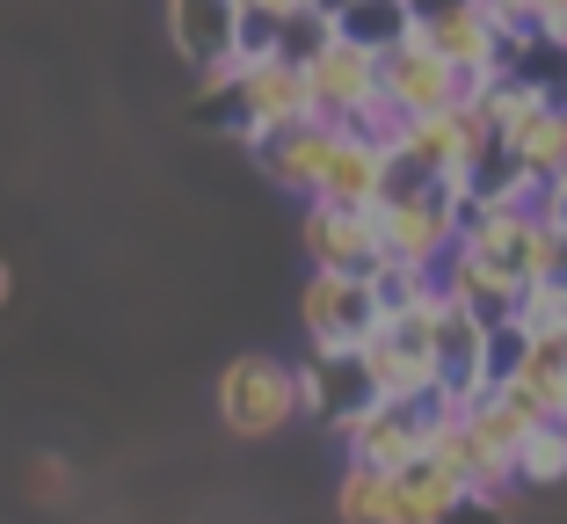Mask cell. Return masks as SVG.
Listing matches in <instances>:
<instances>
[{
	"instance_id": "6da1fadb",
	"label": "cell",
	"mask_w": 567,
	"mask_h": 524,
	"mask_svg": "<svg viewBox=\"0 0 567 524\" xmlns=\"http://www.w3.org/2000/svg\"><path fill=\"white\" fill-rule=\"evenodd\" d=\"M436 306H444V285H436L430 306L385 314L379 336L364 342V364H371L379 401H430V393L444 387V364H436Z\"/></svg>"
},
{
	"instance_id": "7a4b0ae2",
	"label": "cell",
	"mask_w": 567,
	"mask_h": 524,
	"mask_svg": "<svg viewBox=\"0 0 567 524\" xmlns=\"http://www.w3.org/2000/svg\"><path fill=\"white\" fill-rule=\"evenodd\" d=\"M291 415H306L299 408V364L248 350V357H234V364L218 372V423L234 430V438L262 444V438H277Z\"/></svg>"
},
{
	"instance_id": "3957f363",
	"label": "cell",
	"mask_w": 567,
	"mask_h": 524,
	"mask_svg": "<svg viewBox=\"0 0 567 524\" xmlns=\"http://www.w3.org/2000/svg\"><path fill=\"white\" fill-rule=\"evenodd\" d=\"M226 110H234V132L248 138V146L269 138V132H284V124H306L313 117L306 66H291V59H277V51L240 59V81H234V95H226Z\"/></svg>"
},
{
	"instance_id": "277c9868",
	"label": "cell",
	"mask_w": 567,
	"mask_h": 524,
	"mask_svg": "<svg viewBox=\"0 0 567 524\" xmlns=\"http://www.w3.org/2000/svg\"><path fill=\"white\" fill-rule=\"evenodd\" d=\"M299 321H306V342L313 350H364L379 336L385 306H379V285L371 277H334V270H313L299 291Z\"/></svg>"
},
{
	"instance_id": "5b68a950",
	"label": "cell",
	"mask_w": 567,
	"mask_h": 524,
	"mask_svg": "<svg viewBox=\"0 0 567 524\" xmlns=\"http://www.w3.org/2000/svg\"><path fill=\"white\" fill-rule=\"evenodd\" d=\"M306 88H313V117H320V124H334V132H350V124H364L371 110L385 102L379 51L350 44V37H334V44L320 51L313 66H306Z\"/></svg>"
},
{
	"instance_id": "8992f818",
	"label": "cell",
	"mask_w": 567,
	"mask_h": 524,
	"mask_svg": "<svg viewBox=\"0 0 567 524\" xmlns=\"http://www.w3.org/2000/svg\"><path fill=\"white\" fill-rule=\"evenodd\" d=\"M379 73H385V102L401 110L408 124L415 117H444V110H458V102L473 95V81L458 66H451L436 44H422V30L408 37V44H393L379 59Z\"/></svg>"
},
{
	"instance_id": "52a82bcc",
	"label": "cell",
	"mask_w": 567,
	"mask_h": 524,
	"mask_svg": "<svg viewBox=\"0 0 567 524\" xmlns=\"http://www.w3.org/2000/svg\"><path fill=\"white\" fill-rule=\"evenodd\" d=\"M299 408L313 415L320 430H334V438H342L357 415H371V408H379V387H371L364 350H306V364H299Z\"/></svg>"
},
{
	"instance_id": "ba28073f",
	"label": "cell",
	"mask_w": 567,
	"mask_h": 524,
	"mask_svg": "<svg viewBox=\"0 0 567 524\" xmlns=\"http://www.w3.org/2000/svg\"><path fill=\"white\" fill-rule=\"evenodd\" d=\"M306 270H334V277H371L385 263L379 240V212H350V204H306Z\"/></svg>"
},
{
	"instance_id": "9c48e42d",
	"label": "cell",
	"mask_w": 567,
	"mask_h": 524,
	"mask_svg": "<svg viewBox=\"0 0 567 524\" xmlns=\"http://www.w3.org/2000/svg\"><path fill=\"white\" fill-rule=\"evenodd\" d=\"M430 401H379L371 415H357L350 430H342V452H350V466H379V474H401V466H415L422 452H430Z\"/></svg>"
},
{
	"instance_id": "30bf717a",
	"label": "cell",
	"mask_w": 567,
	"mask_h": 524,
	"mask_svg": "<svg viewBox=\"0 0 567 524\" xmlns=\"http://www.w3.org/2000/svg\"><path fill=\"white\" fill-rule=\"evenodd\" d=\"M167 44L189 59V73L240 66L248 8H240V0H167Z\"/></svg>"
},
{
	"instance_id": "8fae6325",
	"label": "cell",
	"mask_w": 567,
	"mask_h": 524,
	"mask_svg": "<svg viewBox=\"0 0 567 524\" xmlns=\"http://www.w3.org/2000/svg\"><path fill=\"white\" fill-rule=\"evenodd\" d=\"M422 44H436L473 88H481V81H502V59H509V37H502V22L487 16L481 0H458V8L422 16Z\"/></svg>"
},
{
	"instance_id": "7c38bea8",
	"label": "cell",
	"mask_w": 567,
	"mask_h": 524,
	"mask_svg": "<svg viewBox=\"0 0 567 524\" xmlns=\"http://www.w3.org/2000/svg\"><path fill=\"white\" fill-rule=\"evenodd\" d=\"M334 124H320V117H306V124H284V132H269V138H255V161H262V175L277 189H291V197H306L313 204L320 197V183H328V161H334Z\"/></svg>"
},
{
	"instance_id": "4fadbf2b",
	"label": "cell",
	"mask_w": 567,
	"mask_h": 524,
	"mask_svg": "<svg viewBox=\"0 0 567 524\" xmlns=\"http://www.w3.org/2000/svg\"><path fill=\"white\" fill-rule=\"evenodd\" d=\"M385 189H393V146L364 132H342L334 138V161H328V183H320V204H350V212H379Z\"/></svg>"
},
{
	"instance_id": "5bb4252c",
	"label": "cell",
	"mask_w": 567,
	"mask_h": 524,
	"mask_svg": "<svg viewBox=\"0 0 567 524\" xmlns=\"http://www.w3.org/2000/svg\"><path fill=\"white\" fill-rule=\"evenodd\" d=\"M436 285H444L451 306H466V314H481V321H517V306H524L517 277L495 270V263H481L473 248H451V263L436 270Z\"/></svg>"
},
{
	"instance_id": "9a60e30c",
	"label": "cell",
	"mask_w": 567,
	"mask_h": 524,
	"mask_svg": "<svg viewBox=\"0 0 567 524\" xmlns=\"http://www.w3.org/2000/svg\"><path fill=\"white\" fill-rule=\"evenodd\" d=\"M466 481L451 474L444 459L436 452H422L415 466H401V474H393V524H444L451 510L466 503Z\"/></svg>"
},
{
	"instance_id": "2e32d148",
	"label": "cell",
	"mask_w": 567,
	"mask_h": 524,
	"mask_svg": "<svg viewBox=\"0 0 567 524\" xmlns=\"http://www.w3.org/2000/svg\"><path fill=\"white\" fill-rule=\"evenodd\" d=\"M422 30V16H415V0H350L342 16H334V37H350V44H364V51H393V44H408V37Z\"/></svg>"
},
{
	"instance_id": "e0dca14e",
	"label": "cell",
	"mask_w": 567,
	"mask_h": 524,
	"mask_svg": "<svg viewBox=\"0 0 567 524\" xmlns=\"http://www.w3.org/2000/svg\"><path fill=\"white\" fill-rule=\"evenodd\" d=\"M334 517L342 524H393V474H379V466H342V481H334Z\"/></svg>"
},
{
	"instance_id": "ac0fdd59",
	"label": "cell",
	"mask_w": 567,
	"mask_h": 524,
	"mask_svg": "<svg viewBox=\"0 0 567 524\" xmlns=\"http://www.w3.org/2000/svg\"><path fill=\"white\" fill-rule=\"evenodd\" d=\"M328 44H334V16L320 8V0H306L299 16H284L277 30H269V51H277V59H291V66H313Z\"/></svg>"
},
{
	"instance_id": "d6986e66",
	"label": "cell",
	"mask_w": 567,
	"mask_h": 524,
	"mask_svg": "<svg viewBox=\"0 0 567 524\" xmlns=\"http://www.w3.org/2000/svg\"><path fill=\"white\" fill-rule=\"evenodd\" d=\"M567 481V423H538V438L517 452V489H553Z\"/></svg>"
},
{
	"instance_id": "ffe728a7",
	"label": "cell",
	"mask_w": 567,
	"mask_h": 524,
	"mask_svg": "<svg viewBox=\"0 0 567 524\" xmlns=\"http://www.w3.org/2000/svg\"><path fill=\"white\" fill-rule=\"evenodd\" d=\"M524 357H532V328L524 321H495L487 328V387H509L524 372Z\"/></svg>"
},
{
	"instance_id": "44dd1931",
	"label": "cell",
	"mask_w": 567,
	"mask_h": 524,
	"mask_svg": "<svg viewBox=\"0 0 567 524\" xmlns=\"http://www.w3.org/2000/svg\"><path fill=\"white\" fill-rule=\"evenodd\" d=\"M444 524H509V495H466Z\"/></svg>"
},
{
	"instance_id": "7402d4cb",
	"label": "cell",
	"mask_w": 567,
	"mask_h": 524,
	"mask_svg": "<svg viewBox=\"0 0 567 524\" xmlns=\"http://www.w3.org/2000/svg\"><path fill=\"white\" fill-rule=\"evenodd\" d=\"M538 212H546V219H560V226H567V175H560V183H553V189H538Z\"/></svg>"
},
{
	"instance_id": "603a6c76",
	"label": "cell",
	"mask_w": 567,
	"mask_h": 524,
	"mask_svg": "<svg viewBox=\"0 0 567 524\" xmlns=\"http://www.w3.org/2000/svg\"><path fill=\"white\" fill-rule=\"evenodd\" d=\"M538 30H546V37H553V44H567V0H553V16H546V22H538Z\"/></svg>"
},
{
	"instance_id": "cb8c5ba5",
	"label": "cell",
	"mask_w": 567,
	"mask_h": 524,
	"mask_svg": "<svg viewBox=\"0 0 567 524\" xmlns=\"http://www.w3.org/2000/svg\"><path fill=\"white\" fill-rule=\"evenodd\" d=\"M37 489H44V495L66 489V466H59V459H44V466H37Z\"/></svg>"
},
{
	"instance_id": "d4e9b609",
	"label": "cell",
	"mask_w": 567,
	"mask_h": 524,
	"mask_svg": "<svg viewBox=\"0 0 567 524\" xmlns=\"http://www.w3.org/2000/svg\"><path fill=\"white\" fill-rule=\"evenodd\" d=\"M320 8H328V16H342V8H350V0H320Z\"/></svg>"
},
{
	"instance_id": "484cf974",
	"label": "cell",
	"mask_w": 567,
	"mask_h": 524,
	"mask_svg": "<svg viewBox=\"0 0 567 524\" xmlns=\"http://www.w3.org/2000/svg\"><path fill=\"white\" fill-rule=\"evenodd\" d=\"M0 299H8V263H0Z\"/></svg>"
}]
</instances>
